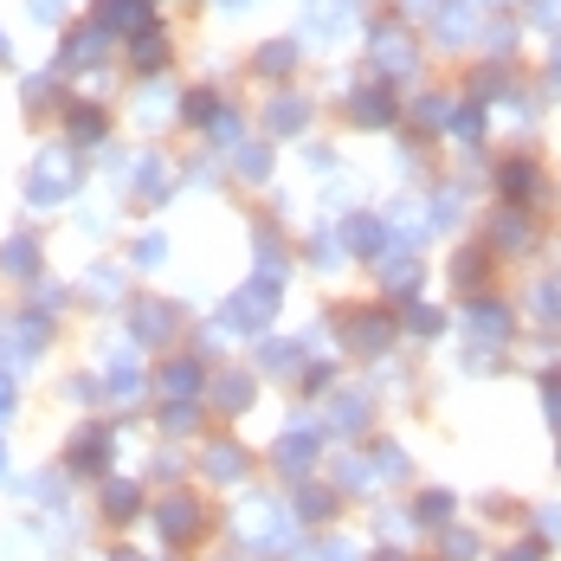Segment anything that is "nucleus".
<instances>
[{
  "label": "nucleus",
  "mask_w": 561,
  "mask_h": 561,
  "mask_svg": "<svg viewBox=\"0 0 561 561\" xmlns=\"http://www.w3.org/2000/svg\"><path fill=\"white\" fill-rule=\"evenodd\" d=\"M7 407H13V388H7V381H0V420H7Z\"/></svg>",
  "instance_id": "15"
},
{
  "label": "nucleus",
  "mask_w": 561,
  "mask_h": 561,
  "mask_svg": "<svg viewBox=\"0 0 561 561\" xmlns=\"http://www.w3.org/2000/svg\"><path fill=\"white\" fill-rule=\"evenodd\" d=\"M542 413H549V426L561 433V368H549V375H542Z\"/></svg>",
  "instance_id": "11"
},
{
  "label": "nucleus",
  "mask_w": 561,
  "mask_h": 561,
  "mask_svg": "<svg viewBox=\"0 0 561 561\" xmlns=\"http://www.w3.org/2000/svg\"><path fill=\"white\" fill-rule=\"evenodd\" d=\"M111 561H142V556H129V549H116V556Z\"/></svg>",
  "instance_id": "16"
},
{
  "label": "nucleus",
  "mask_w": 561,
  "mask_h": 561,
  "mask_svg": "<svg viewBox=\"0 0 561 561\" xmlns=\"http://www.w3.org/2000/svg\"><path fill=\"white\" fill-rule=\"evenodd\" d=\"M330 516H336V491H330V484H297V523L317 529V523H330Z\"/></svg>",
  "instance_id": "5"
},
{
  "label": "nucleus",
  "mask_w": 561,
  "mask_h": 561,
  "mask_svg": "<svg viewBox=\"0 0 561 561\" xmlns=\"http://www.w3.org/2000/svg\"><path fill=\"white\" fill-rule=\"evenodd\" d=\"M484 556V542H478V529H465V523H451L446 536H439V561H478Z\"/></svg>",
  "instance_id": "6"
},
{
  "label": "nucleus",
  "mask_w": 561,
  "mask_h": 561,
  "mask_svg": "<svg viewBox=\"0 0 561 561\" xmlns=\"http://www.w3.org/2000/svg\"><path fill=\"white\" fill-rule=\"evenodd\" d=\"M529 536H542V542L556 549V542H561V504H542V510H536V516H529Z\"/></svg>",
  "instance_id": "9"
},
{
  "label": "nucleus",
  "mask_w": 561,
  "mask_h": 561,
  "mask_svg": "<svg viewBox=\"0 0 561 561\" xmlns=\"http://www.w3.org/2000/svg\"><path fill=\"white\" fill-rule=\"evenodd\" d=\"M156 529H162L169 542H194V536H201V504H194V497H169V504L156 510Z\"/></svg>",
  "instance_id": "4"
},
{
  "label": "nucleus",
  "mask_w": 561,
  "mask_h": 561,
  "mask_svg": "<svg viewBox=\"0 0 561 561\" xmlns=\"http://www.w3.org/2000/svg\"><path fill=\"white\" fill-rule=\"evenodd\" d=\"M0 471H7V451H0Z\"/></svg>",
  "instance_id": "18"
},
{
  "label": "nucleus",
  "mask_w": 561,
  "mask_h": 561,
  "mask_svg": "<svg viewBox=\"0 0 561 561\" xmlns=\"http://www.w3.org/2000/svg\"><path fill=\"white\" fill-rule=\"evenodd\" d=\"M556 471H561V446H556Z\"/></svg>",
  "instance_id": "17"
},
{
  "label": "nucleus",
  "mask_w": 561,
  "mask_h": 561,
  "mask_svg": "<svg viewBox=\"0 0 561 561\" xmlns=\"http://www.w3.org/2000/svg\"><path fill=\"white\" fill-rule=\"evenodd\" d=\"M317 451H323V439H317V433H284L272 458H278L284 478H297V484H304V478H310V465H317Z\"/></svg>",
  "instance_id": "2"
},
{
  "label": "nucleus",
  "mask_w": 561,
  "mask_h": 561,
  "mask_svg": "<svg viewBox=\"0 0 561 561\" xmlns=\"http://www.w3.org/2000/svg\"><path fill=\"white\" fill-rule=\"evenodd\" d=\"M310 561H355V549H348V542H336V536H330V542H323V549H317V556Z\"/></svg>",
  "instance_id": "12"
},
{
  "label": "nucleus",
  "mask_w": 561,
  "mask_h": 561,
  "mask_svg": "<svg viewBox=\"0 0 561 561\" xmlns=\"http://www.w3.org/2000/svg\"><path fill=\"white\" fill-rule=\"evenodd\" d=\"M65 465H71L78 478H98V471L111 465V433H104V426H84V433L71 439V451H65Z\"/></svg>",
  "instance_id": "1"
},
{
  "label": "nucleus",
  "mask_w": 561,
  "mask_h": 561,
  "mask_svg": "<svg viewBox=\"0 0 561 561\" xmlns=\"http://www.w3.org/2000/svg\"><path fill=\"white\" fill-rule=\"evenodd\" d=\"M368 561H413L407 549H368Z\"/></svg>",
  "instance_id": "14"
},
{
  "label": "nucleus",
  "mask_w": 561,
  "mask_h": 561,
  "mask_svg": "<svg viewBox=\"0 0 561 561\" xmlns=\"http://www.w3.org/2000/svg\"><path fill=\"white\" fill-rule=\"evenodd\" d=\"M207 478L239 484V478H245V451H239V446H207Z\"/></svg>",
  "instance_id": "7"
},
{
  "label": "nucleus",
  "mask_w": 561,
  "mask_h": 561,
  "mask_svg": "<svg viewBox=\"0 0 561 561\" xmlns=\"http://www.w3.org/2000/svg\"><path fill=\"white\" fill-rule=\"evenodd\" d=\"M136 510H142V491L136 484H104V516L111 523H136Z\"/></svg>",
  "instance_id": "8"
},
{
  "label": "nucleus",
  "mask_w": 561,
  "mask_h": 561,
  "mask_svg": "<svg viewBox=\"0 0 561 561\" xmlns=\"http://www.w3.org/2000/svg\"><path fill=\"white\" fill-rule=\"evenodd\" d=\"M451 523H458V497H451V491H420V497H413V529L446 536Z\"/></svg>",
  "instance_id": "3"
},
{
  "label": "nucleus",
  "mask_w": 561,
  "mask_h": 561,
  "mask_svg": "<svg viewBox=\"0 0 561 561\" xmlns=\"http://www.w3.org/2000/svg\"><path fill=\"white\" fill-rule=\"evenodd\" d=\"M245 393H252V388H245V381H226V388H220L226 413H239V407H245Z\"/></svg>",
  "instance_id": "13"
},
{
  "label": "nucleus",
  "mask_w": 561,
  "mask_h": 561,
  "mask_svg": "<svg viewBox=\"0 0 561 561\" xmlns=\"http://www.w3.org/2000/svg\"><path fill=\"white\" fill-rule=\"evenodd\" d=\"M497 561H549V542L542 536H516L510 549H497Z\"/></svg>",
  "instance_id": "10"
}]
</instances>
